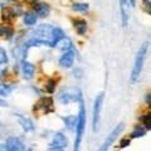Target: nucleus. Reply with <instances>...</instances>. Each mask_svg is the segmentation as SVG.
Wrapping results in <instances>:
<instances>
[{
  "instance_id": "nucleus-14",
  "label": "nucleus",
  "mask_w": 151,
  "mask_h": 151,
  "mask_svg": "<svg viewBox=\"0 0 151 151\" xmlns=\"http://www.w3.org/2000/svg\"><path fill=\"white\" fill-rule=\"evenodd\" d=\"M18 120H19V124L22 125V127L25 131H33L34 130V125H33V122L29 119H27V117H24V116L18 115Z\"/></svg>"
},
{
  "instance_id": "nucleus-25",
  "label": "nucleus",
  "mask_w": 151,
  "mask_h": 151,
  "mask_svg": "<svg viewBox=\"0 0 151 151\" xmlns=\"http://www.w3.org/2000/svg\"><path fill=\"white\" fill-rule=\"evenodd\" d=\"M45 89L49 93H53L54 89H55V81H53V79H49L48 83H47V86H45Z\"/></svg>"
},
{
  "instance_id": "nucleus-33",
  "label": "nucleus",
  "mask_w": 151,
  "mask_h": 151,
  "mask_svg": "<svg viewBox=\"0 0 151 151\" xmlns=\"http://www.w3.org/2000/svg\"><path fill=\"white\" fill-rule=\"evenodd\" d=\"M146 101H147V105H150V93L146 94Z\"/></svg>"
},
{
  "instance_id": "nucleus-21",
  "label": "nucleus",
  "mask_w": 151,
  "mask_h": 151,
  "mask_svg": "<svg viewBox=\"0 0 151 151\" xmlns=\"http://www.w3.org/2000/svg\"><path fill=\"white\" fill-rule=\"evenodd\" d=\"M88 4L86 3H77V4H73L72 9L74 12H87L88 10Z\"/></svg>"
},
{
  "instance_id": "nucleus-4",
  "label": "nucleus",
  "mask_w": 151,
  "mask_h": 151,
  "mask_svg": "<svg viewBox=\"0 0 151 151\" xmlns=\"http://www.w3.org/2000/svg\"><path fill=\"white\" fill-rule=\"evenodd\" d=\"M103 93H100L94 100V105H93V131H98L100 129V120H101V108H102V103H103Z\"/></svg>"
},
{
  "instance_id": "nucleus-10",
  "label": "nucleus",
  "mask_w": 151,
  "mask_h": 151,
  "mask_svg": "<svg viewBox=\"0 0 151 151\" xmlns=\"http://www.w3.org/2000/svg\"><path fill=\"white\" fill-rule=\"evenodd\" d=\"M120 8H121V23L122 27H127L129 23V14H127V0H120Z\"/></svg>"
},
{
  "instance_id": "nucleus-19",
  "label": "nucleus",
  "mask_w": 151,
  "mask_h": 151,
  "mask_svg": "<svg viewBox=\"0 0 151 151\" xmlns=\"http://www.w3.org/2000/svg\"><path fill=\"white\" fill-rule=\"evenodd\" d=\"M12 35H13V29L12 28H9L6 25L0 28V37H4V38H6V39H10Z\"/></svg>"
},
{
  "instance_id": "nucleus-7",
  "label": "nucleus",
  "mask_w": 151,
  "mask_h": 151,
  "mask_svg": "<svg viewBox=\"0 0 151 151\" xmlns=\"http://www.w3.org/2000/svg\"><path fill=\"white\" fill-rule=\"evenodd\" d=\"M74 63V52L73 50H65V53L59 58V64L64 68H70Z\"/></svg>"
},
{
  "instance_id": "nucleus-6",
  "label": "nucleus",
  "mask_w": 151,
  "mask_h": 151,
  "mask_svg": "<svg viewBox=\"0 0 151 151\" xmlns=\"http://www.w3.org/2000/svg\"><path fill=\"white\" fill-rule=\"evenodd\" d=\"M35 110H42V111L45 112V113L52 112V111L54 110V107H53V100H52L50 97H43V98H40V100L38 101V103L35 105V107H34V111Z\"/></svg>"
},
{
  "instance_id": "nucleus-31",
  "label": "nucleus",
  "mask_w": 151,
  "mask_h": 151,
  "mask_svg": "<svg viewBox=\"0 0 151 151\" xmlns=\"http://www.w3.org/2000/svg\"><path fill=\"white\" fill-rule=\"evenodd\" d=\"M129 1H130V5H131L132 8L136 5V0H129Z\"/></svg>"
},
{
  "instance_id": "nucleus-29",
  "label": "nucleus",
  "mask_w": 151,
  "mask_h": 151,
  "mask_svg": "<svg viewBox=\"0 0 151 151\" xmlns=\"http://www.w3.org/2000/svg\"><path fill=\"white\" fill-rule=\"evenodd\" d=\"M47 151H64L63 149H58V147H50L49 150H47Z\"/></svg>"
},
{
  "instance_id": "nucleus-22",
  "label": "nucleus",
  "mask_w": 151,
  "mask_h": 151,
  "mask_svg": "<svg viewBox=\"0 0 151 151\" xmlns=\"http://www.w3.org/2000/svg\"><path fill=\"white\" fill-rule=\"evenodd\" d=\"M145 132H146L145 129H142L141 126H136V129L131 134V137H142V136L145 135Z\"/></svg>"
},
{
  "instance_id": "nucleus-8",
  "label": "nucleus",
  "mask_w": 151,
  "mask_h": 151,
  "mask_svg": "<svg viewBox=\"0 0 151 151\" xmlns=\"http://www.w3.org/2000/svg\"><path fill=\"white\" fill-rule=\"evenodd\" d=\"M68 141L65 139V136L62 134V132H58V134L54 135L53 140L50 142V147H58V149H64L67 147Z\"/></svg>"
},
{
  "instance_id": "nucleus-26",
  "label": "nucleus",
  "mask_w": 151,
  "mask_h": 151,
  "mask_svg": "<svg viewBox=\"0 0 151 151\" xmlns=\"http://www.w3.org/2000/svg\"><path fill=\"white\" fill-rule=\"evenodd\" d=\"M8 62V57H6V52L3 48H0V64H4Z\"/></svg>"
},
{
  "instance_id": "nucleus-32",
  "label": "nucleus",
  "mask_w": 151,
  "mask_h": 151,
  "mask_svg": "<svg viewBox=\"0 0 151 151\" xmlns=\"http://www.w3.org/2000/svg\"><path fill=\"white\" fill-rule=\"evenodd\" d=\"M5 106H6V102L3 101V100H0V107H5Z\"/></svg>"
},
{
  "instance_id": "nucleus-13",
  "label": "nucleus",
  "mask_w": 151,
  "mask_h": 151,
  "mask_svg": "<svg viewBox=\"0 0 151 151\" xmlns=\"http://www.w3.org/2000/svg\"><path fill=\"white\" fill-rule=\"evenodd\" d=\"M55 45L58 47L59 49L69 50V49H72V40H70L69 38H67V37H63V38H60V39L57 42Z\"/></svg>"
},
{
  "instance_id": "nucleus-15",
  "label": "nucleus",
  "mask_w": 151,
  "mask_h": 151,
  "mask_svg": "<svg viewBox=\"0 0 151 151\" xmlns=\"http://www.w3.org/2000/svg\"><path fill=\"white\" fill-rule=\"evenodd\" d=\"M74 28L79 35H83L87 32V22L83 19H77V20H74Z\"/></svg>"
},
{
  "instance_id": "nucleus-30",
  "label": "nucleus",
  "mask_w": 151,
  "mask_h": 151,
  "mask_svg": "<svg viewBox=\"0 0 151 151\" xmlns=\"http://www.w3.org/2000/svg\"><path fill=\"white\" fill-rule=\"evenodd\" d=\"M0 151H8L6 145H0Z\"/></svg>"
},
{
  "instance_id": "nucleus-34",
  "label": "nucleus",
  "mask_w": 151,
  "mask_h": 151,
  "mask_svg": "<svg viewBox=\"0 0 151 151\" xmlns=\"http://www.w3.org/2000/svg\"><path fill=\"white\" fill-rule=\"evenodd\" d=\"M28 151H33V150H28Z\"/></svg>"
},
{
  "instance_id": "nucleus-28",
  "label": "nucleus",
  "mask_w": 151,
  "mask_h": 151,
  "mask_svg": "<svg viewBox=\"0 0 151 151\" xmlns=\"http://www.w3.org/2000/svg\"><path fill=\"white\" fill-rule=\"evenodd\" d=\"M144 5H145L146 9H147V14H150L151 13V10H150V0H144Z\"/></svg>"
},
{
  "instance_id": "nucleus-3",
  "label": "nucleus",
  "mask_w": 151,
  "mask_h": 151,
  "mask_svg": "<svg viewBox=\"0 0 151 151\" xmlns=\"http://www.w3.org/2000/svg\"><path fill=\"white\" fill-rule=\"evenodd\" d=\"M147 50H149V42H145V43L140 47L139 52L136 53L134 68H132V72H131V82L132 83L137 81L139 77H140V74H141V72H142V68H144V63H145V59H146Z\"/></svg>"
},
{
  "instance_id": "nucleus-18",
  "label": "nucleus",
  "mask_w": 151,
  "mask_h": 151,
  "mask_svg": "<svg viewBox=\"0 0 151 151\" xmlns=\"http://www.w3.org/2000/svg\"><path fill=\"white\" fill-rule=\"evenodd\" d=\"M63 121L65 122V126H67L68 130H72L74 129L76 124H77V117L74 116H67V117H63Z\"/></svg>"
},
{
  "instance_id": "nucleus-1",
  "label": "nucleus",
  "mask_w": 151,
  "mask_h": 151,
  "mask_svg": "<svg viewBox=\"0 0 151 151\" xmlns=\"http://www.w3.org/2000/svg\"><path fill=\"white\" fill-rule=\"evenodd\" d=\"M63 37H64V33L62 29L54 28L49 24H42L33 33V37L25 43V47L28 48V47L38 45V44L55 47V43Z\"/></svg>"
},
{
  "instance_id": "nucleus-24",
  "label": "nucleus",
  "mask_w": 151,
  "mask_h": 151,
  "mask_svg": "<svg viewBox=\"0 0 151 151\" xmlns=\"http://www.w3.org/2000/svg\"><path fill=\"white\" fill-rule=\"evenodd\" d=\"M142 122H144V125L146 127V130L151 129V116H150V113H147V115H145L142 117Z\"/></svg>"
},
{
  "instance_id": "nucleus-11",
  "label": "nucleus",
  "mask_w": 151,
  "mask_h": 151,
  "mask_svg": "<svg viewBox=\"0 0 151 151\" xmlns=\"http://www.w3.org/2000/svg\"><path fill=\"white\" fill-rule=\"evenodd\" d=\"M35 72V67L30 62H23V74H24L25 79H32Z\"/></svg>"
},
{
  "instance_id": "nucleus-2",
  "label": "nucleus",
  "mask_w": 151,
  "mask_h": 151,
  "mask_svg": "<svg viewBox=\"0 0 151 151\" xmlns=\"http://www.w3.org/2000/svg\"><path fill=\"white\" fill-rule=\"evenodd\" d=\"M86 129V110L83 106L82 97L79 96V115L77 117V124H76V141H74V151H79L82 142V137Z\"/></svg>"
},
{
  "instance_id": "nucleus-23",
  "label": "nucleus",
  "mask_w": 151,
  "mask_h": 151,
  "mask_svg": "<svg viewBox=\"0 0 151 151\" xmlns=\"http://www.w3.org/2000/svg\"><path fill=\"white\" fill-rule=\"evenodd\" d=\"M10 92H12V87L0 83V96H8Z\"/></svg>"
},
{
  "instance_id": "nucleus-17",
  "label": "nucleus",
  "mask_w": 151,
  "mask_h": 151,
  "mask_svg": "<svg viewBox=\"0 0 151 151\" xmlns=\"http://www.w3.org/2000/svg\"><path fill=\"white\" fill-rule=\"evenodd\" d=\"M59 98H60V102L62 103H69V102L77 100V96H76V94H70L68 91H65V93L60 94Z\"/></svg>"
},
{
  "instance_id": "nucleus-5",
  "label": "nucleus",
  "mask_w": 151,
  "mask_h": 151,
  "mask_svg": "<svg viewBox=\"0 0 151 151\" xmlns=\"http://www.w3.org/2000/svg\"><path fill=\"white\" fill-rule=\"evenodd\" d=\"M122 130H124V124H120L119 126H116L115 129L112 130L111 134L107 136L106 141L102 144V146H101L100 149H98V151H107V150H108V147H110V145L113 142V141L116 140V137L121 134V131H122Z\"/></svg>"
},
{
  "instance_id": "nucleus-9",
  "label": "nucleus",
  "mask_w": 151,
  "mask_h": 151,
  "mask_svg": "<svg viewBox=\"0 0 151 151\" xmlns=\"http://www.w3.org/2000/svg\"><path fill=\"white\" fill-rule=\"evenodd\" d=\"M6 149L8 151H24V145L19 139L9 137L6 141Z\"/></svg>"
},
{
  "instance_id": "nucleus-27",
  "label": "nucleus",
  "mask_w": 151,
  "mask_h": 151,
  "mask_svg": "<svg viewBox=\"0 0 151 151\" xmlns=\"http://www.w3.org/2000/svg\"><path fill=\"white\" fill-rule=\"evenodd\" d=\"M129 145H130V139H122L121 142H120V147L124 149V147H126V146H129Z\"/></svg>"
},
{
  "instance_id": "nucleus-12",
  "label": "nucleus",
  "mask_w": 151,
  "mask_h": 151,
  "mask_svg": "<svg viewBox=\"0 0 151 151\" xmlns=\"http://www.w3.org/2000/svg\"><path fill=\"white\" fill-rule=\"evenodd\" d=\"M34 10H35V13H37L39 17L44 18V17H48V14H49V12H50V9H49V6L47 5V4H43V3H42V4H35Z\"/></svg>"
},
{
  "instance_id": "nucleus-20",
  "label": "nucleus",
  "mask_w": 151,
  "mask_h": 151,
  "mask_svg": "<svg viewBox=\"0 0 151 151\" xmlns=\"http://www.w3.org/2000/svg\"><path fill=\"white\" fill-rule=\"evenodd\" d=\"M3 19H4V20H12V19L13 18H15V13H14L13 12V9H10V8H5V9H4V10H3Z\"/></svg>"
},
{
  "instance_id": "nucleus-16",
  "label": "nucleus",
  "mask_w": 151,
  "mask_h": 151,
  "mask_svg": "<svg viewBox=\"0 0 151 151\" xmlns=\"http://www.w3.org/2000/svg\"><path fill=\"white\" fill-rule=\"evenodd\" d=\"M24 23L27 25H34L37 23V15L33 12H28L24 14Z\"/></svg>"
}]
</instances>
